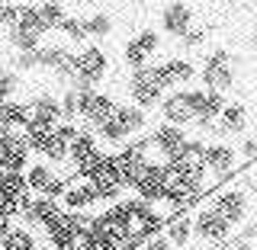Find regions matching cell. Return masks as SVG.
I'll return each mask as SVG.
<instances>
[{"label": "cell", "instance_id": "5b68a950", "mask_svg": "<svg viewBox=\"0 0 257 250\" xmlns=\"http://www.w3.org/2000/svg\"><path fill=\"white\" fill-rule=\"evenodd\" d=\"M68 180H71V170H64V167H52L42 157H32V164L26 167V186H29L32 196L55 199V196H58V189Z\"/></svg>", "mask_w": 257, "mask_h": 250}, {"label": "cell", "instance_id": "ba28073f", "mask_svg": "<svg viewBox=\"0 0 257 250\" xmlns=\"http://www.w3.org/2000/svg\"><path fill=\"white\" fill-rule=\"evenodd\" d=\"M244 132H247V106L241 100H228L225 109H222V116L215 119L209 128H203L199 135H193V138L209 135L212 141H225V138H241Z\"/></svg>", "mask_w": 257, "mask_h": 250}, {"label": "cell", "instance_id": "3957f363", "mask_svg": "<svg viewBox=\"0 0 257 250\" xmlns=\"http://www.w3.org/2000/svg\"><path fill=\"white\" fill-rule=\"evenodd\" d=\"M109 77V55L100 45L77 48V74L68 90H96Z\"/></svg>", "mask_w": 257, "mask_h": 250}, {"label": "cell", "instance_id": "30bf717a", "mask_svg": "<svg viewBox=\"0 0 257 250\" xmlns=\"http://www.w3.org/2000/svg\"><path fill=\"white\" fill-rule=\"evenodd\" d=\"M161 125H174V128H190L196 125V109H193V87L190 90H174L161 100L158 106Z\"/></svg>", "mask_w": 257, "mask_h": 250}, {"label": "cell", "instance_id": "603a6c76", "mask_svg": "<svg viewBox=\"0 0 257 250\" xmlns=\"http://www.w3.org/2000/svg\"><path fill=\"white\" fill-rule=\"evenodd\" d=\"M39 16H42L48 32H58V26L68 20V16H74V13H71L68 4H39Z\"/></svg>", "mask_w": 257, "mask_h": 250}, {"label": "cell", "instance_id": "f546056e", "mask_svg": "<svg viewBox=\"0 0 257 250\" xmlns=\"http://www.w3.org/2000/svg\"><path fill=\"white\" fill-rule=\"evenodd\" d=\"M7 135H10V132L0 128V173H4V144H7Z\"/></svg>", "mask_w": 257, "mask_h": 250}, {"label": "cell", "instance_id": "7c38bea8", "mask_svg": "<svg viewBox=\"0 0 257 250\" xmlns=\"http://www.w3.org/2000/svg\"><path fill=\"white\" fill-rule=\"evenodd\" d=\"M155 68V77H158V84L164 87V93L167 90H190V84L199 77V71H196V64H193L190 58H164V61H158V64H151Z\"/></svg>", "mask_w": 257, "mask_h": 250}, {"label": "cell", "instance_id": "6da1fadb", "mask_svg": "<svg viewBox=\"0 0 257 250\" xmlns=\"http://www.w3.org/2000/svg\"><path fill=\"white\" fill-rule=\"evenodd\" d=\"M251 192H257V189H254L251 176L241 170L231 183H225L215 192H209L206 202L231 224V231H238V228H244L247 215H251Z\"/></svg>", "mask_w": 257, "mask_h": 250}, {"label": "cell", "instance_id": "52a82bcc", "mask_svg": "<svg viewBox=\"0 0 257 250\" xmlns=\"http://www.w3.org/2000/svg\"><path fill=\"white\" fill-rule=\"evenodd\" d=\"M103 157H106V151L100 148L96 135L87 132V128H80L77 138L71 141V151H68V170H71V176H87Z\"/></svg>", "mask_w": 257, "mask_h": 250}, {"label": "cell", "instance_id": "ac0fdd59", "mask_svg": "<svg viewBox=\"0 0 257 250\" xmlns=\"http://www.w3.org/2000/svg\"><path fill=\"white\" fill-rule=\"evenodd\" d=\"M32 164V151L26 144L23 132H10L4 144V170L7 173H26V167Z\"/></svg>", "mask_w": 257, "mask_h": 250}, {"label": "cell", "instance_id": "2e32d148", "mask_svg": "<svg viewBox=\"0 0 257 250\" xmlns=\"http://www.w3.org/2000/svg\"><path fill=\"white\" fill-rule=\"evenodd\" d=\"M225 103H228V96L222 93H212V90H203V87H196L193 90V109H196V125H193V132H203V128H209L215 122V119L222 116Z\"/></svg>", "mask_w": 257, "mask_h": 250}, {"label": "cell", "instance_id": "7a4b0ae2", "mask_svg": "<svg viewBox=\"0 0 257 250\" xmlns=\"http://www.w3.org/2000/svg\"><path fill=\"white\" fill-rule=\"evenodd\" d=\"M235 77H238L235 74V55L228 48H212L199 61V84H203V90L228 96V90L235 87Z\"/></svg>", "mask_w": 257, "mask_h": 250}, {"label": "cell", "instance_id": "484cf974", "mask_svg": "<svg viewBox=\"0 0 257 250\" xmlns=\"http://www.w3.org/2000/svg\"><path fill=\"white\" fill-rule=\"evenodd\" d=\"M16 93H20V74H16L13 68H4V64H0V103L16 100Z\"/></svg>", "mask_w": 257, "mask_h": 250}, {"label": "cell", "instance_id": "e0dca14e", "mask_svg": "<svg viewBox=\"0 0 257 250\" xmlns=\"http://www.w3.org/2000/svg\"><path fill=\"white\" fill-rule=\"evenodd\" d=\"M116 122L122 125V132L132 141L148 138V132H151V116L142 112L139 106H132V103H119V106H116Z\"/></svg>", "mask_w": 257, "mask_h": 250}, {"label": "cell", "instance_id": "4316f807", "mask_svg": "<svg viewBox=\"0 0 257 250\" xmlns=\"http://www.w3.org/2000/svg\"><path fill=\"white\" fill-rule=\"evenodd\" d=\"M13 71L16 74H29V71H39V52H13Z\"/></svg>", "mask_w": 257, "mask_h": 250}, {"label": "cell", "instance_id": "83f0119b", "mask_svg": "<svg viewBox=\"0 0 257 250\" xmlns=\"http://www.w3.org/2000/svg\"><path fill=\"white\" fill-rule=\"evenodd\" d=\"M16 20H20V4H0V29H7L10 32L16 26Z\"/></svg>", "mask_w": 257, "mask_h": 250}, {"label": "cell", "instance_id": "9c48e42d", "mask_svg": "<svg viewBox=\"0 0 257 250\" xmlns=\"http://www.w3.org/2000/svg\"><path fill=\"white\" fill-rule=\"evenodd\" d=\"M164 87L158 84L155 77V68H142V71H132V77H128V103L132 106H139L142 112H151L161 106V100H164Z\"/></svg>", "mask_w": 257, "mask_h": 250}, {"label": "cell", "instance_id": "d4e9b609", "mask_svg": "<svg viewBox=\"0 0 257 250\" xmlns=\"http://www.w3.org/2000/svg\"><path fill=\"white\" fill-rule=\"evenodd\" d=\"M58 36H64L71 45H80L84 48L87 42V29H84V20H77V16H68V20L58 26Z\"/></svg>", "mask_w": 257, "mask_h": 250}, {"label": "cell", "instance_id": "5bb4252c", "mask_svg": "<svg viewBox=\"0 0 257 250\" xmlns=\"http://www.w3.org/2000/svg\"><path fill=\"white\" fill-rule=\"evenodd\" d=\"M32 199V192L26 186V173H0V208H4L10 218L20 215V208Z\"/></svg>", "mask_w": 257, "mask_h": 250}, {"label": "cell", "instance_id": "f1b7e54d", "mask_svg": "<svg viewBox=\"0 0 257 250\" xmlns=\"http://www.w3.org/2000/svg\"><path fill=\"white\" fill-rule=\"evenodd\" d=\"M142 250H174V247H171V244H167V240H164V237H161V234H158V237H151V240H148V244H145Z\"/></svg>", "mask_w": 257, "mask_h": 250}, {"label": "cell", "instance_id": "9a60e30c", "mask_svg": "<svg viewBox=\"0 0 257 250\" xmlns=\"http://www.w3.org/2000/svg\"><path fill=\"white\" fill-rule=\"evenodd\" d=\"M158 23H161V32H164V36L183 39L193 29V23H196V7H190V4H167V7H161Z\"/></svg>", "mask_w": 257, "mask_h": 250}, {"label": "cell", "instance_id": "ffe728a7", "mask_svg": "<svg viewBox=\"0 0 257 250\" xmlns=\"http://www.w3.org/2000/svg\"><path fill=\"white\" fill-rule=\"evenodd\" d=\"M0 250H42V240H39V234L29 231L26 224L10 221V228L0 234Z\"/></svg>", "mask_w": 257, "mask_h": 250}, {"label": "cell", "instance_id": "d6986e66", "mask_svg": "<svg viewBox=\"0 0 257 250\" xmlns=\"http://www.w3.org/2000/svg\"><path fill=\"white\" fill-rule=\"evenodd\" d=\"M161 237H164L174 250H187L193 244V212H174L171 218L164 221Z\"/></svg>", "mask_w": 257, "mask_h": 250}, {"label": "cell", "instance_id": "8fae6325", "mask_svg": "<svg viewBox=\"0 0 257 250\" xmlns=\"http://www.w3.org/2000/svg\"><path fill=\"white\" fill-rule=\"evenodd\" d=\"M158 52H161V36H158V29L145 26V29H139V32H135V36L125 42L122 61H125L128 71H142V68H151V58H155Z\"/></svg>", "mask_w": 257, "mask_h": 250}, {"label": "cell", "instance_id": "277c9868", "mask_svg": "<svg viewBox=\"0 0 257 250\" xmlns=\"http://www.w3.org/2000/svg\"><path fill=\"white\" fill-rule=\"evenodd\" d=\"M231 234H235V231H231V224L225 221L222 215L206 202V199H203L196 208H193V240H196V244H203V247H219L222 240H228Z\"/></svg>", "mask_w": 257, "mask_h": 250}, {"label": "cell", "instance_id": "44dd1931", "mask_svg": "<svg viewBox=\"0 0 257 250\" xmlns=\"http://www.w3.org/2000/svg\"><path fill=\"white\" fill-rule=\"evenodd\" d=\"M29 122V100H7L0 103V128L4 132H23Z\"/></svg>", "mask_w": 257, "mask_h": 250}, {"label": "cell", "instance_id": "7402d4cb", "mask_svg": "<svg viewBox=\"0 0 257 250\" xmlns=\"http://www.w3.org/2000/svg\"><path fill=\"white\" fill-rule=\"evenodd\" d=\"M16 32H23V36H32V39H45L48 29L42 23V16H39V4H20V20H16Z\"/></svg>", "mask_w": 257, "mask_h": 250}, {"label": "cell", "instance_id": "cb8c5ba5", "mask_svg": "<svg viewBox=\"0 0 257 250\" xmlns=\"http://www.w3.org/2000/svg\"><path fill=\"white\" fill-rule=\"evenodd\" d=\"M84 29H87V39H109L112 36V16L96 10L90 16H84Z\"/></svg>", "mask_w": 257, "mask_h": 250}, {"label": "cell", "instance_id": "8992f818", "mask_svg": "<svg viewBox=\"0 0 257 250\" xmlns=\"http://www.w3.org/2000/svg\"><path fill=\"white\" fill-rule=\"evenodd\" d=\"M55 202H58V208L64 215H93V205L100 202V199H96V192H93L87 176H71L58 189Z\"/></svg>", "mask_w": 257, "mask_h": 250}, {"label": "cell", "instance_id": "4fadbf2b", "mask_svg": "<svg viewBox=\"0 0 257 250\" xmlns=\"http://www.w3.org/2000/svg\"><path fill=\"white\" fill-rule=\"evenodd\" d=\"M167 176H171V170H167L164 164H158V160L148 164V170H145L142 180L135 183L132 196L142 199V202H148V205H161L164 196H167Z\"/></svg>", "mask_w": 257, "mask_h": 250}]
</instances>
